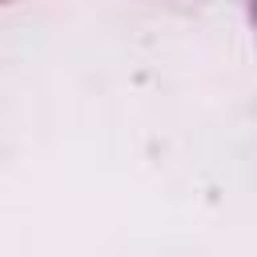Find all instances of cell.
<instances>
[{"label":"cell","mask_w":257,"mask_h":257,"mask_svg":"<svg viewBox=\"0 0 257 257\" xmlns=\"http://www.w3.org/2000/svg\"><path fill=\"white\" fill-rule=\"evenodd\" d=\"M0 4H4V0H0Z\"/></svg>","instance_id":"cell-1"}]
</instances>
